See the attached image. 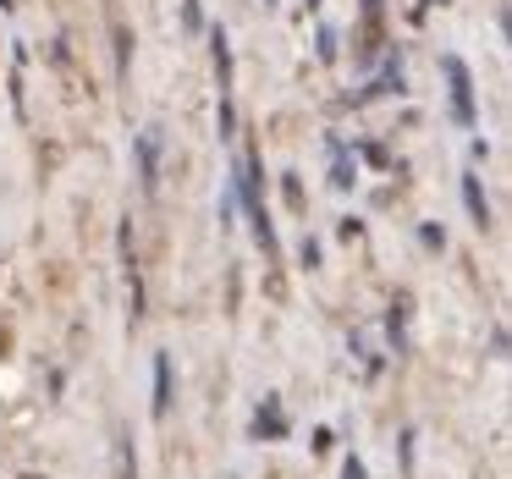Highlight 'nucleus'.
I'll use <instances>...</instances> for the list:
<instances>
[{
  "label": "nucleus",
  "mask_w": 512,
  "mask_h": 479,
  "mask_svg": "<svg viewBox=\"0 0 512 479\" xmlns=\"http://www.w3.org/2000/svg\"><path fill=\"white\" fill-rule=\"evenodd\" d=\"M446 78H452V105H457V116H474V94H468V67L457 56H446Z\"/></svg>",
  "instance_id": "nucleus-1"
},
{
  "label": "nucleus",
  "mask_w": 512,
  "mask_h": 479,
  "mask_svg": "<svg viewBox=\"0 0 512 479\" xmlns=\"http://www.w3.org/2000/svg\"><path fill=\"white\" fill-rule=\"evenodd\" d=\"M171 408V364L160 358L155 364V413H166Z\"/></svg>",
  "instance_id": "nucleus-2"
},
{
  "label": "nucleus",
  "mask_w": 512,
  "mask_h": 479,
  "mask_svg": "<svg viewBox=\"0 0 512 479\" xmlns=\"http://www.w3.org/2000/svg\"><path fill=\"white\" fill-rule=\"evenodd\" d=\"M463 199H468V210H474V221L485 226V221H490V210H485V199H479V182H474V177L463 182Z\"/></svg>",
  "instance_id": "nucleus-3"
}]
</instances>
